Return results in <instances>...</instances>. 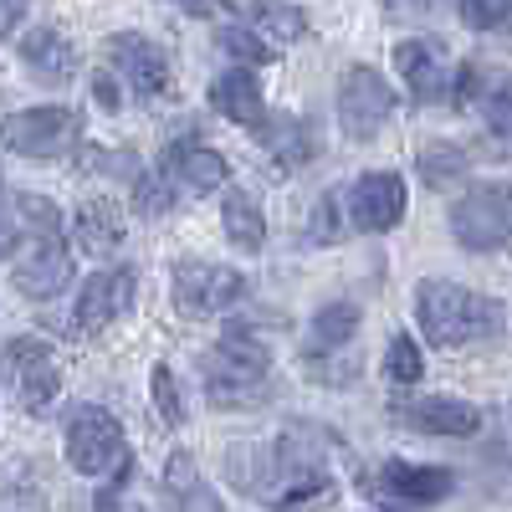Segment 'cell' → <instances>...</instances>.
Segmentation results:
<instances>
[{"label":"cell","instance_id":"1","mask_svg":"<svg viewBox=\"0 0 512 512\" xmlns=\"http://www.w3.org/2000/svg\"><path fill=\"white\" fill-rule=\"evenodd\" d=\"M226 477L236 492L251 502L292 512L308 507L328 492V441H318L308 425H282V431L262 446H231L226 451Z\"/></svg>","mask_w":512,"mask_h":512},{"label":"cell","instance_id":"2","mask_svg":"<svg viewBox=\"0 0 512 512\" xmlns=\"http://www.w3.org/2000/svg\"><path fill=\"white\" fill-rule=\"evenodd\" d=\"M415 323L425 333V344L436 349H466V344H487L507 328V308L497 297L461 287V282H441L425 277L415 287Z\"/></svg>","mask_w":512,"mask_h":512},{"label":"cell","instance_id":"3","mask_svg":"<svg viewBox=\"0 0 512 512\" xmlns=\"http://www.w3.org/2000/svg\"><path fill=\"white\" fill-rule=\"evenodd\" d=\"M67 461L103 487H128V472H134V451H128L123 425L98 405H82L67 420Z\"/></svg>","mask_w":512,"mask_h":512},{"label":"cell","instance_id":"4","mask_svg":"<svg viewBox=\"0 0 512 512\" xmlns=\"http://www.w3.org/2000/svg\"><path fill=\"white\" fill-rule=\"evenodd\" d=\"M200 374H205V390L216 405H262L272 400V354L256 349V344H216L205 359H200Z\"/></svg>","mask_w":512,"mask_h":512},{"label":"cell","instance_id":"5","mask_svg":"<svg viewBox=\"0 0 512 512\" xmlns=\"http://www.w3.org/2000/svg\"><path fill=\"white\" fill-rule=\"evenodd\" d=\"M82 139V113L67 103H41L0 118V149L21 159H62Z\"/></svg>","mask_w":512,"mask_h":512},{"label":"cell","instance_id":"6","mask_svg":"<svg viewBox=\"0 0 512 512\" xmlns=\"http://www.w3.org/2000/svg\"><path fill=\"white\" fill-rule=\"evenodd\" d=\"M451 236L466 251H502L512 246V185H477L451 200Z\"/></svg>","mask_w":512,"mask_h":512},{"label":"cell","instance_id":"7","mask_svg":"<svg viewBox=\"0 0 512 512\" xmlns=\"http://www.w3.org/2000/svg\"><path fill=\"white\" fill-rule=\"evenodd\" d=\"M0 364H6V379L16 384L21 410H31V415L57 410V400H62V364H57L52 344H41V338H11L6 354H0Z\"/></svg>","mask_w":512,"mask_h":512},{"label":"cell","instance_id":"8","mask_svg":"<svg viewBox=\"0 0 512 512\" xmlns=\"http://www.w3.org/2000/svg\"><path fill=\"white\" fill-rule=\"evenodd\" d=\"M169 292H175V308L185 318H216V313L241 303L246 282L236 267H221V262H175Z\"/></svg>","mask_w":512,"mask_h":512},{"label":"cell","instance_id":"9","mask_svg":"<svg viewBox=\"0 0 512 512\" xmlns=\"http://www.w3.org/2000/svg\"><path fill=\"white\" fill-rule=\"evenodd\" d=\"M395 118V88L374 67H349L338 82V123L349 139H374Z\"/></svg>","mask_w":512,"mask_h":512},{"label":"cell","instance_id":"10","mask_svg":"<svg viewBox=\"0 0 512 512\" xmlns=\"http://www.w3.org/2000/svg\"><path fill=\"white\" fill-rule=\"evenodd\" d=\"M405 175L395 169H369L349 185V221L359 236H379V231H395L405 221Z\"/></svg>","mask_w":512,"mask_h":512},{"label":"cell","instance_id":"11","mask_svg":"<svg viewBox=\"0 0 512 512\" xmlns=\"http://www.w3.org/2000/svg\"><path fill=\"white\" fill-rule=\"evenodd\" d=\"M369 497H390V502H441L456 492V477L446 472V466H420V461H384L374 466V472H364L359 482Z\"/></svg>","mask_w":512,"mask_h":512},{"label":"cell","instance_id":"12","mask_svg":"<svg viewBox=\"0 0 512 512\" xmlns=\"http://www.w3.org/2000/svg\"><path fill=\"white\" fill-rule=\"evenodd\" d=\"M108 72L123 82L128 93H139V98H159L169 88V57L154 47L149 36H134V31H123V36H108Z\"/></svg>","mask_w":512,"mask_h":512},{"label":"cell","instance_id":"13","mask_svg":"<svg viewBox=\"0 0 512 512\" xmlns=\"http://www.w3.org/2000/svg\"><path fill=\"white\" fill-rule=\"evenodd\" d=\"M139 297V272L134 267H103L82 282L77 292V328L82 333H103L108 323H118Z\"/></svg>","mask_w":512,"mask_h":512},{"label":"cell","instance_id":"14","mask_svg":"<svg viewBox=\"0 0 512 512\" xmlns=\"http://www.w3.org/2000/svg\"><path fill=\"white\" fill-rule=\"evenodd\" d=\"M72 282V251L57 241V236H36L11 267V287L21 297H36V303H47V297H57L62 287Z\"/></svg>","mask_w":512,"mask_h":512},{"label":"cell","instance_id":"15","mask_svg":"<svg viewBox=\"0 0 512 512\" xmlns=\"http://www.w3.org/2000/svg\"><path fill=\"white\" fill-rule=\"evenodd\" d=\"M395 415L410 425V431H420V436H451V441H461V436L482 431V410L456 400V395H420V400L400 405Z\"/></svg>","mask_w":512,"mask_h":512},{"label":"cell","instance_id":"16","mask_svg":"<svg viewBox=\"0 0 512 512\" xmlns=\"http://www.w3.org/2000/svg\"><path fill=\"white\" fill-rule=\"evenodd\" d=\"M395 67L405 77V88L415 103H441L446 98V82H451V67H446V47L441 41H425V36H410L395 47Z\"/></svg>","mask_w":512,"mask_h":512},{"label":"cell","instance_id":"17","mask_svg":"<svg viewBox=\"0 0 512 512\" xmlns=\"http://www.w3.org/2000/svg\"><path fill=\"white\" fill-rule=\"evenodd\" d=\"M159 507L164 512H226L221 492L200 477L195 456L175 451L164 461V477H159Z\"/></svg>","mask_w":512,"mask_h":512},{"label":"cell","instance_id":"18","mask_svg":"<svg viewBox=\"0 0 512 512\" xmlns=\"http://www.w3.org/2000/svg\"><path fill=\"white\" fill-rule=\"evenodd\" d=\"M210 103L221 118L241 123V128H262L267 123V103H262V82L251 77V67H231L210 82Z\"/></svg>","mask_w":512,"mask_h":512},{"label":"cell","instance_id":"19","mask_svg":"<svg viewBox=\"0 0 512 512\" xmlns=\"http://www.w3.org/2000/svg\"><path fill=\"white\" fill-rule=\"evenodd\" d=\"M221 6H226L241 26L262 31L272 47H287V41H297V36L308 31V16L297 11V6H287V0H221Z\"/></svg>","mask_w":512,"mask_h":512},{"label":"cell","instance_id":"20","mask_svg":"<svg viewBox=\"0 0 512 512\" xmlns=\"http://www.w3.org/2000/svg\"><path fill=\"white\" fill-rule=\"evenodd\" d=\"M72 241H77L82 256L118 251V241H123V210L113 200H103V195L98 200H82L77 216H72Z\"/></svg>","mask_w":512,"mask_h":512},{"label":"cell","instance_id":"21","mask_svg":"<svg viewBox=\"0 0 512 512\" xmlns=\"http://www.w3.org/2000/svg\"><path fill=\"white\" fill-rule=\"evenodd\" d=\"M21 62L41 77V82H67L77 72V47L57 31V26H36L21 36Z\"/></svg>","mask_w":512,"mask_h":512},{"label":"cell","instance_id":"22","mask_svg":"<svg viewBox=\"0 0 512 512\" xmlns=\"http://www.w3.org/2000/svg\"><path fill=\"white\" fill-rule=\"evenodd\" d=\"M164 169L175 175L180 185H190V190H221L226 180H231V164L221 159V149H205V144H175L164 154Z\"/></svg>","mask_w":512,"mask_h":512},{"label":"cell","instance_id":"23","mask_svg":"<svg viewBox=\"0 0 512 512\" xmlns=\"http://www.w3.org/2000/svg\"><path fill=\"white\" fill-rule=\"evenodd\" d=\"M359 333V303H323L313 318H308V333H303V349L308 359H328L349 344Z\"/></svg>","mask_w":512,"mask_h":512},{"label":"cell","instance_id":"24","mask_svg":"<svg viewBox=\"0 0 512 512\" xmlns=\"http://www.w3.org/2000/svg\"><path fill=\"white\" fill-rule=\"evenodd\" d=\"M221 221H226V236H231L236 251H262L267 246V216H262V200L251 190H226Z\"/></svg>","mask_w":512,"mask_h":512},{"label":"cell","instance_id":"25","mask_svg":"<svg viewBox=\"0 0 512 512\" xmlns=\"http://www.w3.org/2000/svg\"><path fill=\"white\" fill-rule=\"evenodd\" d=\"M262 139L282 164H308L318 154V128L308 118H267L262 123Z\"/></svg>","mask_w":512,"mask_h":512},{"label":"cell","instance_id":"26","mask_svg":"<svg viewBox=\"0 0 512 512\" xmlns=\"http://www.w3.org/2000/svg\"><path fill=\"white\" fill-rule=\"evenodd\" d=\"M466 149H456V144H425L420 149V175H425V185H436V190H451L461 175H466Z\"/></svg>","mask_w":512,"mask_h":512},{"label":"cell","instance_id":"27","mask_svg":"<svg viewBox=\"0 0 512 512\" xmlns=\"http://www.w3.org/2000/svg\"><path fill=\"white\" fill-rule=\"evenodd\" d=\"M313 241L318 246H333V241H344V236H354V221H349V195L344 190H328L323 200H318V210H313Z\"/></svg>","mask_w":512,"mask_h":512},{"label":"cell","instance_id":"28","mask_svg":"<svg viewBox=\"0 0 512 512\" xmlns=\"http://www.w3.org/2000/svg\"><path fill=\"white\" fill-rule=\"evenodd\" d=\"M175 190H180V180L169 175L164 164L159 169H139V180H134V210H139V216H164V210L175 205Z\"/></svg>","mask_w":512,"mask_h":512},{"label":"cell","instance_id":"29","mask_svg":"<svg viewBox=\"0 0 512 512\" xmlns=\"http://www.w3.org/2000/svg\"><path fill=\"white\" fill-rule=\"evenodd\" d=\"M216 41H221V52H231L241 67H262V62H272L277 57V47L262 36V31H251V26H221L216 31Z\"/></svg>","mask_w":512,"mask_h":512},{"label":"cell","instance_id":"30","mask_svg":"<svg viewBox=\"0 0 512 512\" xmlns=\"http://www.w3.org/2000/svg\"><path fill=\"white\" fill-rule=\"evenodd\" d=\"M384 374H390L395 384H420L425 379V349L415 344L410 333L390 338V349H384Z\"/></svg>","mask_w":512,"mask_h":512},{"label":"cell","instance_id":"31","mask_svg":"<svg viewBox=\"0 0 512 512\" xmlns=\"http://www.w3.org/2000/svg\"><path fill=\"white\" fill-rule=\"evenodd\" d=\"M456 11L472 31H512V0H456Z\"/></svg>","mask_w":512,"mask_h":512},{"label":"cell","instance_id":"32","mask_svg":"<svg viewBox=\"0 0 512 512\" xmlns=\"http://www.w3.org/2000/svg\"><path fill=\"white\" fill-rule=\"evenodd\" d=\"M154 405L164 425H185V400H180V384L169 364H154Z\"/></svg>","mask_w":512,"mask_h":512},{"label":"cell","instance_id":"33","mask_svg":"<svg viewBox=\"0 0 512 512\" xmlns=\"http://www.w3.org/2000/svg\"><path fill=\"white\" fill-rule=\"evenodd\" d=\"M482 113H487V128H492V134L512 144V82H497V88L482 93Z\"/></svg>","mask_w":512,"mask_h":512},{"label":"cell","instance_id":"34","mask_svg":"<svg viewBox=\"0 0 512 512\" xmlns=\"http://www.w3.org/2000/svg\"><path fill=\"white\" fill-rule=\"evenodd\" d=\"M26 236V216H21V195H11L0 185V256H6L16 241Z\"/></svg>","mask_w":512,"mask_h":512},{"label":"cell","instance_id":"35","mask_svg":"<svg viewBox=\"0 0 512 512\" xmlns=\"http://www.w3.org/2000/svg\"><path fill=\"white\" fill-rule=\"evenodd\" d=\"M93 512H144V507L128 502V492H123V487H103V492L93 497Z\"/></svg>","mask_w":512,"mask_h":512},{"label":"cell","instance_id":"36","mask_svg":"<svg viewBox=\"0 0 512 512\" xmlns=\"http://www.w3.org/2000/svg\"><path fill=\"white\" fill-rule=\"evenodd\" d=\"M31 11V0H0V41H6Z\"/></svg>","mask_w":512,"mask_h":512},{"label":"cell","instance_id":"37","mask_svg":"<svg viewBox=\"0 0 512 512\" xmlns=\"http://www.w3.org/2000/svg\"><path fill=\"white\" fill-rule=\"evenodd\" d=\"M93 98H98L108 113H118V77H113V72H98V82H93Z\"/></svg>","mask_w":512,"mask_h":512},{"label":"cell","instance_id":"38","mask_svg":"<svg viewBox=\"0 0 512 512\" xmlns=\"http://www.w3.org/2000/svg\"><path fill=\"white\" fill-rule=\"evenodd\" d=\"M175 6H185V11H200V6H205V0H175Z\"/></svg>","mask_w":512,"mask_h":512}]
</instances>
